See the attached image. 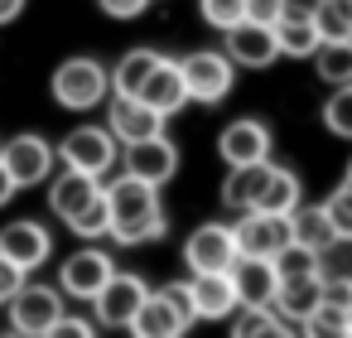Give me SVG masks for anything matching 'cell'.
Masks as SVG:
<instances>
[{
	"mask_svg": "<svg viewBox=\"0 0 352 338\" xmlns=\"http://www.w3.org/2000/svg\"><path fill=\"white\" fill-rule=\"evenodd\" d=\"M126 174L150 179L155 189L169 184V179L179 174V150H174V140H164V131H160V136H145V140H131V145H126Z\"/></svg>",
	"mask_w": 352,
	"mask_h": 338,
	"instance_id": "8fae6325",
	"label": "cell"
},
{
	"mask_svg": "<svg viewBox=\"0 0 352 338\" xmlns=\"http://www.w3.org/2000/svg\"><path fill=\"white\" fill-rule=\"evenodd\" d=\"M275 39H280V54L309 59L318 49V25L314 20H275Z\"/></svg>",
	"mask_w": 352,
	"mask_h": 338,
	"instance_id": "4316f807",
	"label": "cell"
},
{
	"mask_svg": "<svg viewBox=\"0 0 352 338\" xmlns=\"http://www.w3.org/2000/svg\"><path fill=\"white\" fill-rule=\"evenodd\" d=\"M217 150L227 165H251V160H270V131L261 121H232L217 136Z\"/></svg>",
	"mask_w": 352,
	"mask_h": 338,
	"instance_id": "ffe728a7",
	"label": "cell"
},
{
	"mask_svg": "<svg viewBox=\"0 0 352 338\" xmlns=\"http://www.w3.org/2000/svg\"><path fill=\"white\" fill-rule=\"evenodd\" d=\"M116 136L107 131V126H73L63 140H58V160L68 165V169H82V174H107L111 165H116Z\"/></svg>",
	"mask_w": 352,
	"mask_h": 338,
	"instance_id": "3957f363",
	"label": "cell"
},
{
	"mask_svg": "<svg viewBox=\"0 0 352 338\" xmlns=\"http://www.w3.org/2000/svg\"><path fill=\"white\" fill-rule=\"evenodd\" d=\"M323 0H280V20H314Z\"/></svg>",
	"mask_w": 352,
	"mask_h": 338,
	"instance_id": "ab89813d",
	"label": "cell"
},
{
	"mask_svg": "<svg viewBox=\"0 0 352 338\" xmlns=\"http://www.w3.org/2000/svg\"><path fill=\"white\" fill-rule=\"evenodd\" d=\"M193 285V299H198V319H232L236 314V285H232V271H193L188 275Z\"/></svg>",
	"mask_w": 352,
	"mask_h": 338,
	"instance_id": "ac0fdd59",
	"label": "cell"
},
{
	"mask_svg": "<svg viewBox=\"0 0 352 338\" xmlns=\"http://www.w3.org/2000/svg\"><path fill=\"white\" fill-rule=\"evenodd\" d=\"M265 179H270V160H251V165H227V179H222V203H227V208H236V213L256 208V198H261Z\"/></svg>",
	"mask_w": 352,
	"mask_h": 338,
	"instance_id": "44dd1931",
	"label": "cell"
},
{
	"mask_svg": "<svg viewBox=\"0 0 352 338\" xmlns=\"http://www.w3.org/2000/svg\"><path fill=\"white\" fill-rule=\"evenodd\" d=\"M318 299H323V275H318V271H309V275H280L270 309H275L285 324H304Z\"/></svg>",
	"mask_w": 352,
	"mask_h": 338,
	"instance_id": "9a60e30c",
	"label": "cell"
},
{
	"mask_svg": "<svg viewBox=\"0 0 352 338\" xmlns=\"http://www.w3.org/2000/svg\"><path fill=\"white\" fill-rule=\"evenodd\" d=\"M111 271H116V261H111L107 251L82 246V251H73V256L58 266V285H63V295H73V299H92V295L111 280Z\"/></svg>",
	"mask_w": 352,
	"mask_h": 338,
	"instance_id": "30bf717a",
	"label": "cell"
},
{
	"mask_svg": "<svg viewBox=\"0 0 352 338\" xmlns=\"http://www.w3.org/2000/svg\"><path fill=\"white\" fill-rule=\"evenodd\" d=\"M145 107H155L160 116H174L184 102H188V87H184V68L174 63V59H160L155 68H150V78L140 83V92H135Z\"/></svg>",
	"mask_w": 352,
	"mask_h": 338,
	"instance_id": "2e32d148",
	"label": "cell"
},
{
	"mask_svg": "<svg viewBox=\"0 0 352 338\" xmlns=\"http://www.w3.org/2000/svg\"><path fill=\"white\" fill-rule=\"evenodd\" d=\"M102 193V179L97 174H82V169H63L54 184H49V208L63 218V222H73L92 198Z\"/></svg>",
	"mask_w": 352,
	"mask_h": 338,
	"instance_id": "d6986e66",
	"label": "cell"
},
{
	"mask_svg": "<svg viewBox=\"0 0 352 338\" xmlns=\"http://www.w3.org/2000/svg\"><path fill=\"white\" fill-rule=\"evenodd\" d=\"M179 68H184L188 102H203V107L222 102V97L232 92V83H236V63H232L227 54H217V49H198V54L179 59Z\"/></svg>",
	"mask_w": 352,
	"mask_h": 338,
	"instance_id": "7a4b0ae2",
	"label": "cell"
},
{
	"mask_svg": "<svg viewBox=\"0 0 352 338\" xmlns=\"http://www.w3.org/2000/svg\"><path fill=\"white\" fill-rule=\"evenodd\" d=\"M6 304H10V328L25 333V338L49 333L58 324V314H63V295L54 285H20Z\"/></svg>",
	"mask_w": 352,
	"mask_h": 338,
	"instance_id": "277c9868",
	"label": "cell"
},
{
	"mask_svg": "<svg viewBox=\"0 0 352 338\" xmlns=\"http://www.w3.org/2000/svg\"><path fill=\"white\" fill-rule=\"evenodd\" d=\"M323 304H338V309H352V275H323Z\"/></svg>",
	"mask_w": 352,
	"mask_h": 338,
	"instance_id": "8d00e7d4",
	"label": "cell"
},
{
	"mask_svg": "<svg viewBox=\"0 0 352 338\" xmlns=\"http://www.w3.org/2000/svg\"><path fill=\"white\" fill-rule=\"evenodd\" d=\"M145 295H150V285H145L140 275L111 271V280L92 295V304H97V324H102V328H131V319H135V309H140Z\"/></svg>",
	"mask_w": 352,
	"mask_h": 338,
	"instance_id": "8992f818",
	"label": "cell"
},
{
	"mask_svg": "<svg viewBox=\"0 0 352 338\" xmlns=\"http://www.w3.org/2000/svg\"><path fill=\"white\" fill-rule=\"evenodd\" d=\"M246 20L275 25V20H280V0H246Z\"/></svg>",
	"mask_w": 352,
	"mask_h": 338,
	"instance_id": "60d3db41",
	"label": "cell"
},
{
	"mask_svg": "<svg viewBox=\"0 0 352 338\" xmlns=\"http://www.w3.org/2000/svg\"><path fill=\"white\" fill-rule=\"evenodd\" d=\"M227 271H232V285H236V299H241V304H270V299H275L280 271H275L270 256H246V251H236V261H232Z\"/></svg>",
	"mask_w": 352,
	"mask_h": 338,
	"instance_id": "5bb4252c",
	"label": "cell"
},
{
	"mask_svg": "<svg viewBox=\"0 0 352 338\" xmlns=\"http://www.w3.org/2000/svg\"><path fill=\"white\" fill-rule=\"evenodd\" d=\"M107 92H111V73L97 59H68L54 73V102L68 112H92Z\"/></svg>",
	"mask_w": 352,
	"mask_h": 338,
	"instance_id": "6da1fadb",
	"label": "cell"
},
{
	"mask_svg": "<svg viewBox=\"0 0 352 338\" xmlns=\"http://www.w3.org/2000/svg\"><path fill=\"white\" fill-rule=\"evenodd\" d=\"M299 198H304L299 174H294V169L270 165V179H265V189H261L256 208H261V213H294V208H299Z\"/></svg>",
	"mask_w": 352,
	"mask_h": 338,
	"instance_id": "cb8c5ba5",
	"label": "cell"
},
{
	"mask_svg": "<svg viewBox=\"0 0 352 338\" xmlns=\"http://www.w3.org/2000/svg\"><path fill=\"white\" fill-rule=\"evenodd\" d=\"M169 116H160L155 107H145L140 97H116L111 112H107V131L116 136V145H131V140H145V136H160Z\"/></svg>",
	"mask_w": 352,
	"mask_h": 338,
	"instance_id": "4fadbf2b",
	"label": "cell"
},
{
	"mask_svg": "<svg viewBox=\"0 0 352 338\" xmlns=\"http://www.w3.org/2000/svg\"><path fill=\"white\" fill-rule=\"evenodd\" d=\"M236 237V251L246 256H275L280 246L294 242V227H289V213H261V208H246L241 222L232 227Z\"/></svg>",
	"mask_w": 352,
	"mask_h": 338,
	"instance_id": "5b68a950",
	"label": "cell"
},
{
	"mask_svg": "<svg viewBox=\"0 0 352 338\" xmlns=\"http://www.w3.org/2000/svg\"><path fill=\"white\" fill-rule=\"evenodd\" d=\"M289 227H294V242L309 246V251H318V256L338 246V232H333V222H328L323 208H304V203H299V208L289 213Z\"/></svg>",
	"mask_w": 352,
	"mask_h": 338,
	"instance_id": "603a6c76",
	"label": "cell"
},
{
	"mask_svg": "<svg viewBox=\"0 0 352 338\" xmlns=\"http://www.w3.org/2000/svg\"><path fill=\"white\" fill-rule=\"evenodd\" d=\"M49 333H63V338H82V333H92V324H87V319H68V314H58V324H54Z\"/></svg>",
	"mask_w": 352,
	"mask_h": 338,
	"instance_id": "b9f144b4",
	"label": "cell"
},
{
	"mask_svg": "<svg viewBox=\"0 0 352 338\" xmlns=\"http://www.w3.org/2000/svg\"><path fill=\"white\" fill-rule=\"evenodd\" d=\"M232 333L236 338H246V333H285V319L270 304H241V314L232 319Z\"/></svg>",
	"mask_w": 352,
	"mask_h": 338,
	"instance_id": "f546056e",
	"label": "cell"
},
{
	"mask_svg": "<svg viewBox=\"0 0 352 338\" xmlns=\"http://www.w3.org/2000/svg\"><path fill=\"white\" fill-rule=\"evenodd\" d=\"M15 193H20V184L10 179V169H6V165H0V208H6V203H10Z\"/></svg>",
	"mask_w": 352,
	"mask_h": 338,
	"instance_id": "7bdbcfd3",
	"label": "cell"
},
{
	"mask_svg": "<svg viewBox=\"0 0 352 338\" xmlns=\"http://www.w3.org/2000/svg\"><path fill=\"white\" fill-rule=\"evenodd\" d=\"M309 338H338V333H352V309H338V304H314V314L299 324Z\"/></svg>",
	"mask_w": 352,
	"mask_h": 338,
	"instance_id": "f1b7e54d",
	"label": "cell"
},
{
	"mask_svg": "<svg viewBox=\"0 0 352 338\" xmlns=\"http://www.w3.org/2000/svg\"><path fill=\"white\" fill-rule=\"evenodd\" d=\"M232 261H236V237H232L227 222H203V227H193V237L184 242V266H188V275H193V271H227Z\"/></svg>",
	"mask_w": 352,
	"mask_h": 338,
	"instance_id": "9c48e42d",
	"label": "cell"
},
{
	"mask_svg": "<svg viewBox=\"0 0 352 338\" xmlns=\"http://www.w3.org/2000/svg\"><path fill=\"white\" fill-rule=\"evenodd\" d=\"M54 160H58V145H49L44 136H15L10 145H0V165L10 169V179L20 189L44 184L49 169H54Z\"/></svg>",
	"mask_w": 352,
	"mask_h": 338,
	"instance_id": "52a82bcc",
	"label": "cell"
},
{
	"mask_svg": "<svg viewBox=\"0 0 352 338\" xmlns=\"http://www.w3.org/2000/svg\"><path fill=\"white\" fill-rule=\"evenodd\" d=\"M323 213H328V222H333L338 242H352V184L333 189V193H328V203H323Z\"/></svg>",
	"mask_w": 352,
	"mask_h": 338,
	"instance_id": "836d02e7",
	"label": "cell"
},
{
	"mask_svg": "<svg viewBox=\"0 0 352 338\" xmlns=\"http://www.w3.org/2000/svg\"><path fill=\"white\" fill-rule=\"evenodd\" d=\"M227 34V59L236 68H270L280 59V39H275V25H261V20H236Z\"/></svg>",
	"mask_w": 352,
	"mask_h": 338,
	"instance_id": "ba28073f",
	"label": "cell"
},
{
	"mask_svg": "<svg viewBox=\"0 0 352 338\" xmlns=\"http://www.w3.org/2000/svg\"><path fill=\"white\" fill-rule=\"evenodd\" d=\"M203 20L212 30H232L236 20H246V0H203Z\"/></svg>",
	"mask_w": 352,
	"mask_h": 338,
	"instance_id": "e575fe53",
	"label": "cell"
},
{
	"mask_svg": "<svg viewBox=\"0 0 352 338\" xmlns=\"http://www.w3.org/2000/svg\"><path fill=\"white\" fill-rule=\"evenodd\" d=\"M49 251H54V237H49V227H39V222H10V227H0V256L15 261L25 275L39 271V266L49 261Z\"/></svg>",
	"mask_w": 352,
	"mask_h": 338,
	"instance_id": "7c38bea8",
	"label": "cell"
},
{
	"mask_svg": "<svg viewBox=\"0 0 352 338\" xmlns=\"http://www.w3.org/2000/svg\"><path fill=\"white\" fill-rule=\"evenodd\" d=\"M68 227H73L82 242H92V237H107V232H111V208H107V193H97V198H92V203H87V208H82V213H78Z\"/></svg>",
	"mask_w": 352,
	"mask_h": 338,
	"instance_id": "4dcf8cb0",
	"label": "cell"
},
{
	"mask_svg": "<svg viewBox=\"0 0 352 338\" xmlns=\"http://www.w3.org/2000/svg\"><path fill=\"white\" fill-rule=\"evenodd\" d=\"M97 6H102L111 20H135V15H145L150 0H97Z\"/></svg>",
	"mask_w": 352,
	"mask_h": 338,
	"instance_id": "74e56055",
	"label": "cell"
},
{
	"mask_svg": "<svg viewBox=\"0 0 352 338\" xmlns=\"http://www.w3.org/2000/svg\"><path fill=\"white\" fill-rule=\"evenodd\" d=\"M314 25H318V39H352V10L342 0H323Z\"/></svg>",
	"mask_w": 352,
	"mask_h": 338,
	"instance_id": "d6a6232c",
	"label": "cell"
},
{
	"mask_svg": "<svg viewBox=\"0 0 352 338\" xmlns=\"http://www.w3.org/2000/svg\"><path fill=\"white\" fill-rule=\"evenodd\" d=\"M188 324L179 319V309L160 295V290H150L145 299H140V309H135V319H131V333H140V338H179Z\"/></svg>",
	"mask_w": 352,
	"mask_h": 338,
	"instance_id": "7402d4cb",
	"label": "cell"
},
{
	"mask_svg": "<svg viewBox=\"0 0 352 338\" xmlns=\"http://www.w3.org/2000/svg\"><path fill=\"white\" fill-rule=\"evenodd\" d=\"M20 10H25V0H0V25H10Z\"/></svg>",
	"mask_w": 352,
	"mask_h": 338,
	"instance_id": "ee69618b",
	"label": "cell"
},
{
	"mask_svg": "<svg viewBox=\"0 0 352 338\" xmlns=\"http://www.w3.org/2000/svg\"><path fill=\"white\" fill-rule=\"evenodd\" d=\"M20 285H25V271H20L15 261H6V256H0V304H6V299H10Z\"/></svg>",
	"mask_w": 352,
	"mask_h": 338,
	"instance_id": "f35d334b",
	"label": "cell"
},
{
	"mask_svg": "<svg viewBox=\"0 0 352 338\" xmlns=\"http://www.w3.org/2000/svg\"><path fill=\"white\" fill-rule=\"evenodd\" d=\"M323 126L342 140H352V83H338V92L323 107Z\"/></svg>",
	"mask_w": 352,
	"mask_h": 338,
	"instance_id": "1f68e13d",
	"label": "cell"
},
{
	"mask_svg": "<svg viewBox=\"0 0 352 338\" xmlns=\"http://www.w3.org/2000/svg\"><path fill=\"white\" fill-rule=\"evenodd\" d=\"M160 295L179 309V319H184V324H193V319H198V299H193V285H188V280H169Z\"/></svg>",
	"mask_w": 352,
	"mask_h": 338,
	"instance_id": "d590c367",
	"label": "cell"
},
{
	"mask_svg": "<svg viewBox=\"0 0 352 338\" xmlns=\"http://www.w3.org/2000/svg\"><path fill=\"white\" fill-rule=\"evenodd\" d=\"M155 63H160V54H155V49H131V54L111 68V92H116V97H135Z\"/></svg>",
	"mask_w": 352,
	"mask_h": 338,
	"instance_id": "484cf974",
	"label": "cell"
},
{
	"mask_svg": "<svg viewBox=\"0 0 352 338\" xmlns=\"http://www.w3.org/2000/svg\"><path fill=\"white\" fill-rule=\"evenodd\" d=\"M314 59V73L323 83H352V39H318V49L309 54Z\"/></svg>",
	"mask_w": 352,
	"mask_h": 338,
	"instance_id": "d4e9b609",
	"label": "cell"
},
{
	"mask_svg": "<svg viewBox=\"0 0 352 338\" xmlns=\"http://www.w3.org/2000/svg\"><path fill=\"white\" fill-rule=\"evenodd\" d=\"M102 193H107V208H111V227L135 222V218H145V213H155V208H160L155 184H150V179H135V174H121V179H116V184H107Z\"/></svg>",
	"mask_w": 352,
	"mask_h": 338,
	"instance_id": "e0dca14e",
	"label": "cell"
},
{
	"mask_svg": "<svg viewBox=\"0 0 352 338\" xmlns=\"http://www.w3.org/2000/svg\"><path fill=\"white\" fill-rule=\"evenodd\" d=\"M347 184H352V165H347Z\"/></svg>",
	"mask_w": 352,
	"mask_h": 338,
	"instance_id": "f6af8a7d",
	"label": "cell"
},
{
	"mask_svg": "<svg viewBox=\"0 0 352 338\" xmlns=\"http://www.w3.org/2000/svg\"><path fill=\"white\" fill-rule=\"evenodd\" d=\"M169 232V222H164V208H155V213H145V218H135V222H121V227H111L107 237H116L121 246H145V242H160Z\"/></svg>",
	"mask_w": 352,
	"mask_h": 338,
	"instance_id": "83f0119b",
	"label": "cell"
}]
</instances>
